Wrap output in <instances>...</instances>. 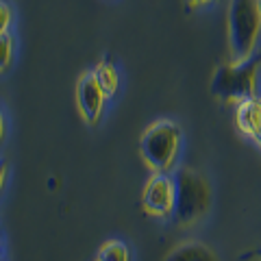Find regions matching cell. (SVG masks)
<instances>
[{"label":"cell","mask_w":261,"mask_h":261,"mask_svg":"<svg viewBox=\"0 0 261 261\" xmlns=\"http://www.w3.org/2000/svg\"><path fill=\"white\" fill-rule=\"evenodd\" d=\"M142 207L148 216L172 218L174 211V178L172 172H152L142 192Z\"/></svg>","instance_id":"obj_5"},{"label":"cell","mask_w":261,"mask_h":261,"mask_svg":"<svg viewBox=\"0 0 261 261\" xmlns=\"http://www.w3.org/2000/svg\"><path fill=\"white\" fill-rule=\"evenodd\" d=\"M259 7H261V0H259Z\"/></svg>","instance_id":"obj_14"},{"label":"cell","mask_w":261,"mask_h":261,"mask_svg":"<svg viewBox=\"0 0 261 261\" xmlns=\"http://www.w3.org/2000/svg\"><path fill=\"white\" fill-rule=\"evenodd\" d=\"M94 261H98V259H94Z\"/></svg>","instance_id":"obj_15"},{"label":"cell","mask_w":261,"mask_h":261,"mask_svg":"<svg viewBox=\"0 0 261 261\" xmlns=\"http://www.w3.org/2000/svg\"><path fill=\"white\" fill-rule=\"evenodd\" d=\"M235 122L244 135L261 144V96H250L235 105Z\"/></svg>","instance_id":"obj_7"},{"label":"cell","mask_w":261,"mask_h":261,"mask_svg":"<svg viewBox=\"0 0 261 261\" xmlns=\"http://www.w3.org/2000/svg\"><path fill=\"white\" fill-rule=\"evenodd\" d=\"M94 74L98 85L102 87V92L107 94V98H113L120 89V72L111 61H100L94 68Z\"/></svg>","instance_id":"obj_9"},{"label":"cell","mask_w":261,"mask_h":261,"mask_svg":"<svg viewBox=\"0 0 261 261\" xmlns=\"http://www.w3.org/2000/svg\"><path fill=\"white\" fill-rule=\"evenodd\" d=\"M261 61L248 59L244 63H228L216 70L211 81V92L228 102H242L250 96H257V74Z\"/></svg>","instance_id":"obj_4"},{"label":"cell","mask_w":261,"mask_h":261,"mask_svg":"<svg viewBox=\"0 0 261 261\" xmlns=\"http://www.w3.org/2000/svg\"><path fill=\"white\" fill-rule=\"evenodd\" d=\"M209 3H218V0H187V5L190 7H205Z\"/></svg>","instance_id":"obj_13"},{"label":"cell","mask_w":261,"mask_h":261,"mask_svg":"<svg viewBox=\"0 0 261 261\" xmlns=\"http://www.w3.org/2000/svg\"><path fill=\"white\" fill-rule=\"evenodd\" d=\"M181 150V128L172 120H157L144 130L140 152L152 172H172Z\"/></svg>","instance_id":"obj_3"},{"label":"cell","mask_w":261,"mask_h":261,"mask_svg":"<svg viewBox=\"0 0 261 261\" xmlns=\"http://www.w3.org/2000/svg\"><path fill=\"white\" fill-rule=\"evenodd\" d=\"M11 22H13V9L7 0H3L0 3V33H9Z\"/></svg>","instance_id":"obj_12"},{"label":"cell","mask_w":261,"mask_h":261,"mask_svg":"<svg viewBox=\"0 0 261 261\" xmlns=\"http://www.w3.org/2000/svg\"><path fill=\"white\" fill-rule=\"evenodd\" d=\"M172 178H174L172 218L176 220V224L190 226L202 220L211 205V190H209L207 178L190 166L174 168Z\"/></svg>","instance_id":"obj_1"},{"label":"cell","mask_w":261,"mask_h":261,"mask_svg":"<svg viewBox=\"0 0 261 261\" xmlns=\"http://www.w3.org/2000/svg\"><path fill=\"white\" fill-rule=\"evenodd\" d=\"M11 61H13V35L11 33H0V65H3V72H7Z\"/></svg>","instance_id":"obj_11"},{"label":"cell","mask_w":261,"mask_h":261,"mask_svg":"<svg viewBox=\"0 0 261 261\" xmlns=\"http://www.w3.org/2000/svg\"><path fill=\"white\" fill-rule=\"evenodd\" d=\"M96 259L98 261H130V252H128V246L124 242L109 240L96 252Z\"/></svg>","instance_id":"obj_10"},{"label":"cell","mask_w":261,"mask_h":261,"mask_svg":"<svg viewBox=\"0 0 261 261\" xmlns=\"http://www.w3.org/2000/svg\"><path fill=\"white\" fill-rule=\"evenodd\" d=\"M261 35L259 0H231L228 3V48L231 63L248 61Z\"/></svg>","instance_id":"obj_2"},{"label":"cell","mask_w":261,"mask_h":261,"mask_svg":"<svg viewBox=\"0 0 261 261\" xmlns=\"http://www.w3.org/2000/svg\"><path fill=\"white\" fill-rule=\"evenodd\" d=\"M76 102H79L81 116H83V120L87 124H96V122L100 120L102 111H105V102H107V94H105L102 87L98 85L94 70L85 72V74L79 79Z\"/></svg>","instance_id":"obj_6"},{"label":"cell","mask_w":261,"mask_h":261,"mask_svg":"<svg viewBox=\"0 0 261 261\" xmlns=\"http://www.w3.org/2000/svg\"><path fill=\"white\" fill-rule=\"evenodd\" d=\"M163 261H220L216 252L202 242H183L170 250Z\"/></svg>","instance_id":"obj_8"}]
</instances>
